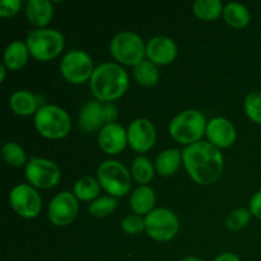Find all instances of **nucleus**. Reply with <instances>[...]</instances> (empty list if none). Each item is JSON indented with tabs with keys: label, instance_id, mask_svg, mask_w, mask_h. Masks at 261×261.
<instances>
[{
	"label": "nucleus",
	"instance_id": "obj_1",
	"mask_svg": "<svg viewBox=\"0 0 261 261\" xmlns=\"http://www.w3.org/2000/svg\"><path fill=\"white\" fill-rule=\"evenodd\" d=\"M182 161L189 176L199 185H211L223 172V155L209 142L200 140L188 145L182 150Z\"/></svg>",
	"mask_w": 261,
	"mask_h": 261
},
{
	"label": "nucleus",
	"instance_id": "obj_2",
	"mask_svg": "<svg viewBox=\"0 0 261 261\" xmlns=\"http://www.w3.org/2000/svg\"><path fill=\"white\" fill-rule=\"evenodd\" d=\"M89 81L92 93L102 102H112L120 98L129 86L126 70L115 63H105L97 66Z\"/></svg>",
	"mask_w": 261,
	"mask_h": 261
},
{
	"label": "nucleus",
	"instance_id": "obj_3",
	"mask_svg": "<svg viewBox=\"0 0 261 261\" xmlns=\"http://www.w3.org/2000/svg\"><path fill=\"white\" fill-rule=\"evenodd\" d=\"M205 116L198 110H186L176 115L170 122V134L176 142L191 145L200 142L206 130Z\"/></svg>",
	"mask_w": 261,
	"mask_h": 261
},
{
	"label": "nucleus",
	"instance_id": "obj_4",
	"mask_svg": "<svg viewBox=\"0 0 261 261\" xmlns=\"http://www.w3.org/2000/svg\"><path fill=\"white\" fill-rule=\"evenodd\" d=\"M35 126L42 137L61 139L70 132L71 120L68 112L56 105H45L35 115Z\"/></svg>",
	"mask_w": 261,
	"mask_h": 261
},
{
	"label": "nucleus",
	"instance_id": "obj_5",
	"mask_svg": "<svg viewBox=\"0 0 261 261\" xmlns=\"http://www.w3.org/2000/svg\"><path fill=\"white\" fill-rule=\"evenodd\" d=\"M25 43L33 58L40 61H47L63 51L65 40L59 31L40 28L28 33Z\"/></svg>",
	"mask_w": 261,
	"mask_h": 261
},
{
	"label": "nucleus",
	"instance_id": "obj_6",
	"mask_svg": "<svg viewBox=\"0 0 261 261\" xmlns=\"http://www.w3.org/2000/svg\"><path fill=\"white\" fill-rule=\"evenodd\" d=\"M97 180L101 188L114 198L126 195L132 186V176L129 171L122 163L114 160L105 161L98 166Z\"/></svg>",
	"mask_w": 261,
	"mask_h": 261
},
{
	"label": "nucleus",
	"instance_id": "obj_7",
	"mask_svg": "<svg viewBox=\"0 0 261 261\" xmlns=\"http://www.w3.org/2000/svg\"><path fill=\"white\" fill-rule=\"evenodd\" d=\"M145 47L139 35L130 31L120 32L112 38L110 43V53L119 63L125 65H138L144 60Z\"/></svg>",
	"mask_w": 261,
	"mask_h": 261
},
{
	"label": "nucleus",
	"instance_id": "obj_8",
	"mask_svg": "<svg viewBox=\"0 0 261 261\" xmlns=\"http://www.w3.org/2000/svg\"><path fill=\"white\" fill-rule=\"evenodd\" d=\"M119 110L112 102L89 101L79 112V126L87 133L97 132L105 125L115 122Z\"/></svg>",
	"mask_w": 261,
	"mask_h": 261
},
{
	"label": "nucleus",
	"instance_id": "obj_9",
	"mask_svg": "<svg viewBox=\"0 0 261 261\" xmlns=\"http://www.w3.org/2000/svg\"><path fill=\"white\" fill-rule=\"evenodd\" d=\"M148 236L157 241H170L178 232V218L172 211L166 208L153 209L144 218Z\"/></svg>",
	"mask_w": 261,
	"mask_h": 261
},
{
	"label": "nucleus",
	"instance_id": "obj_10",
	"mask_svg": "<svg viewBox=\"0 0 261 261\" xmlns=\"http://www.w3.org/2000/svg\"><path fill=\"white\" fill-rule=\"evenodd\" d=\"M60 70L64 78L70 83H84L93 74V60L86 51H69L61 60Z\"/></svg>",
	"mask_w": 261,
	"mask_h": 261
},
{
	"label": "nucleus",
	"instance_id": "obj_11",
	"mask_svg": "<svg viewBox=\"0 0 261 261\" xmlns=\"http://www.w3.org/2000/svg\"><path fill=\"white\" fill-rule=\"evenodd\" d=\"M25 177L28 182L38 189H50L58 185L61 177L60 168L46 158H32L25 165Z\"/></svg>",
	"mask_w": 261,
	"mask_h": 261
},
{
	"label": "nucleus",
	"instance_id": "obj_12",
	"mask_svg": "<svg viewBox=\"0 0 261 261\" xmlns=\"http://www.w3.org/2000/svg\"><path fill=\"white\" fill-rule=\"evenodd\" d=\"M10 205L18 216L23 218H35L41 211V196L32 185H17L9 195Z\"/></svg>",
	"mask_w": 261,
	"mask_h": 261
},
{
	"label": "nucleus",
	"instance_id": "obj_13",
	"mask_svg": "<svg viewBox=\"0 0 261 261\" xmlns=\"http://www.w3.org/2000/svg\"><path fill=\"white\" fill-rule=\"evenodd\" d=\"M78 213V200L74 194L63 191L51 200L47 216L51 223L58 227H65L74 221Z\"/></svg>",
	"mask_w": 261,
	"mask_h": 261
},
{
	"label": "nucleus",
	"instance_id": "obj_14",
	"mask_svg": "<svg viewBox=\"0 0 261 261\" xmlns=\"http://www.w3.org/2000/svg\"><path fill=\"white\" fill-rule=\"evenodd\" d=\"M157 133L150 120L139 117L127 127V143L137 152H147L154 145Z\"/></svg>",
	"mask_w": 261,
	"mask_h": 261
},
{
	"label": "nucleus",
	"instance_id": "obj_15",
	"mask_svg": "<svg viewBox=\"0 0 261 261\" xmlns=\"http://www.w3.org/2000/svg\"><path fill=\"white\" fill-rule=\"evenodd\" d=\"M127 144V132L116 122L107 124L99 130L98 145L107 154H119Z\"/></svg>",
	"mask_w": 261,
	"mask_h": 261
},
{
	"label": "nucleus",
	"instance_id": "obj_16",
	"mask_svg": "<svg viewBox=\"0 0 261 261\" xmlns=\"http://www.w3.org/2000/svg\"><path fill=\"white\" fill-rule=\"evenodd\" d=\"M205 134L209 143L217 148L231 147L237 138L236 129L229 120L224 117H214L206 124Z\"/></svg>",
	"mask_w": 261,
	"mask_h": 261
},
{
	"label": "nucleus",
	"instance_id": "obj_17",
	"mask_svg": "<svg viewBox=\"0 0 261 261\" xmlns=\"http://www.w3.org/2000/svg\"><path fill=\"white\" fill-rule=\"evenodd\" d=\"M149 61L158 65H166L175 60L177 56V45L175 41L166 36H155L150 38L145 47Z\"/></svg>",
	"mask_w": 261,
	"mask_h": 261
},
{
	"label": "nucleus",
	"instance_id": "obj_18",
	"mask_svg": "<svg viewBox=\"0 0 261 261\" xmlns=\"http://www.w3.org/2000/svg\"><path fill=\"white\" fill-rule=\"evenodd\" d=\"M25 14L31 24L42 28L53 19V4L48 0H28Z\"/></svg>",
	"mask_w": 261,
	"mask_h": 261
},
{
	"label": "nucleus",
	"instance_id": "obj_19",
	"mask_svg": "<svg viewBox=\"0 0 261 261\" xmlns=\"http://www.w3.org/2000/svg\"><path fill=\"white\" fill-rule=\"evenodd\" d=\"M10 109L20 116H30L36 115L40 105V97L33 94L30 91H17L12 94L9 99Z\"/></svg>",
	"mask_w": 261,
	"mask_h": 261
},
{
	"label": "nucleus",
	"instance_id": "obj_20",
	"mask_svg": "<svg viewBox=\"0 0 261 261\" xmlns=\"http://www.w3.org/2000/svg\"><path fill=\"white\" fill-rule=\"evenodd\" d=\"M155 203V194L152 188L147 185H142L134 190L130 198V208L135 214H149L153 211Z\"/></svg>",
	"mask_w": 261,
	"mask_h": 261
},
{
	"label": "nucleus",
	"instance_id": "obj_21",
	"mask_svg": "<svg viewBox=\"0 0 261 261\" xmlns=\"http://www.w3.org/2000/svg\"><path fill=\"white\" fill-rule=\"evenodd\" d=\"M28 55L30 50L27 43L23 41H13L4 51V65L10 70H18L25 65Z\"/></svg>",
	"mask_w": 261,
	"mask_h": 261
},
{
	"label": "nucleus",
	"instance_id": "obj_22",
	"mask_svg": "<svg viewBox=\"0 0 261 261\" xmlns=\"http://www.w3.org/2000/svg\"><path fill=\"white\" fill-rule=\"evenodd\" d=\"M182 162V152L176 148L166 149L155 160V170L161 176H171L177 172Z\"/></svg>",
	"mask_w": 261,
	"mask_h": 261
},
{
	"label": "nucleus",
	"instance_id": "obj_23",
	"mask_svg": "<svg viewBox=\"0 0 261 261\" xmlns=\"http://www.w3.org/2000/svg\"><path fill=\"white\" fill-rule=\"evenodd\" d=\"M224 20L234 28H244L250 22V13L240 3H228L223 9Z\"/></svg>",
	"mask_w": 261,
	"mask_h": 261
},
{
	"label": "nucleus",
	"instance_id": "obj_24",
	"mask_svg": "<svg viewBox=\"0 0 261 261\" xmlns=\"http://www.w3.org/2000/svg\"><path fill=\"white\" fill-rule=\"evenodd\" d=\"M134 78L144 87H152L160 81V71L152 61L143 60L134 66Z\"/></svg>",
	"mask_w": 261,
	"mask_h": 261
},
{
	"label": "nucleus",
	"instance_id": "obj_25",
	"mask_svg": "<svg viewBox=\"0 0 261 261\" xmlns=\"http://www.w3.org/2000/svg\"><path fill=\"white\" fill-rule=\"evenodd\" d=\"M99 190H101V185H99L98 180L92 176H84V177L79 178L74 185V195L83 201L96 199L98 196Z\"/></svg>",
	"mask_w": 261,
	"mask_h": 261
},
{
	"label": "nucleus",
	"instance_id": "obj_26",
	"mask_svg": "<svg viewBox=\"0 0 261 261\" xmlns=\"http://www.w3.org/2000/svg\"><path fill=\"white\" fill-rule=\"evenodd\" d=\"M193 12L199 19L214 20L223 12L221 0H196L193 4Z\"/></svg>",
	"mask_w": 261,
	"mask_h": 261
},
{
	"label": "nucleus",
	"instance_id": "obj_27",
	"mask_svg": "<svg viewBox=\"0 0 261 261\" xmlns=\"http://www.w3.org/2000/svg\"><path fill=\"white\" fill-rule=\"evenodd\" d=\"M132 175L139 184H148L154 176V167L147 157L139 155L133 161Z\"/></svg>",
	"mask_w": 261,
	"mask_h": 261
},
{
	"label": "nucleus",
	"instance_id": "obj_28",
	"mask_svg": "<svg viewBox=\"0 0 261 261\" xmlns=\"http://www.w3.org/2000/svg\"><path fill=\"white\" fill-rule=\"evenodd\" d=\"M2 155L8 165L14 166V167H20L24 163H28L24 150L15 142L5 143L2 148Z\"/></svg>",
	"mask_w": 261,
	"mask_h": 261
},
{
	"label": "nucleus",
	"instance_id": "obj_29",
	"mask_svg": "<svg viewBox=\"0 0 261 261\" xmlns=\"http://www.w3.org/2000/svg\"><path fill=\"white\" fill-rule=\"evenodd\" d=\"M116 206L117 200L114 196H102L89 204L88 211L93 217L102 218V217H107L109 214H111L116 209Z\"/></svg>",
	"mask_w": 261,
	"mask_h": 261
},
{
	"label": "nucleus",
	"instance_id": "obj_30",
	"mask_svg": "<svg viewBox=\"0 0 261 261\" xmlns=\"http://www.w3.org/2000/svg\"><path fill=\"white\" fill-rule=\"evenodd\" d=\"M251 212L246 208H239L232 211L226 218V226L232 231H239L242 229L250 221Z\"/></svg>",
	"mask_w": 261,
	"mask_h": 261
},
{
	"label": "nucleus",
	"instance_id": "obj_31",
	"mask_svg": "<svg viewBox=\"0 0 261 261\" xmlns=\"http://www.w3.org/2000/svg\"><path fill=\"white\" fill-rule=\"evenodd\" d=\"M245 110L252 121L261 124V93L252 92L245 98Z\"/></svg>",
	"mask_w": 261,
	"mask_h": 261
},
{
	"label": "nucleus",
	"instance_id": "obj_32",
	"mask_svg": "<svg viewBox=\"0 0 261 261\" xmlns=\"http://www.w3.org/2000/svg\"><path fill=\"white\" fill-rule=\"evenodd\" d=\"M122 231L129 234H139L145 229V221L138 214H127L121 221Z\"/></svg>",
	"mask_w": 261,
	"mask_h": 261
},
{
	"label": "nucleus",
	"instance_id": "obj_33",
	"mask_svg": "<svg viewBox=\"0 0 261 261\" xmlns=\"http://www.w3.org/2000/svg\"><path fill=\"white\" fill-rule=\"evenodd\" d=\"M22 2L20 0H3L0 2V15L2 17H12L19 10Z\"/></svg>",
	"mask_w": 261,
	"mask_h": 261
},
{
	"label": "nucleus",
	"instance_id": "obj_34",
	"mask_svg": "<svg viewBox=\"0 0 261 261\" xmlns=\"http://www.w3.org/2000/svg\"><path fill=\"white\" fill-rule=\"evenodd\" d=\"M250 212L256 218L261 219V190L252 196L251 201H250Z\"/></svg>",
	"mask_w": 261,
	"mask_h": 261
},
{
	"label": "nucleus",
	"instance_id": "obj_35",
	"mask_svg": "<svg viewBox=\"0 0 261 261\" xmlns=\"http://www.w3.org/2000/svg\"><path fill=\"white\" fill-rule=\"evenodd\" d=\"M213 261H241L237 255L232 254V252H224V254H221L219 256H217Z\"/></svg>",
	"mask_w": 261,
	"mask_h": 261
},
{
	"label": "nucleus",
	"instance_id": "obj_36",
	"mask_svg": "<svg viewBox=\"0 0 261 261\" xmlns=\"http://www.w3.org/2000/svg\"><path fill=\"white\" fill-rule=\"evenodd\" d=\"M4 78H5V66L0 65V82L4 81Z\"/></svg>",
	"mask_w": 261,
	"mask_h": 261
},
{
	"label": "nucleus",
	"instance_id": "obj_37",
	"mask_svg": "<svg viewBox=\"0 0 261 261\" xmlns=\"http://www.w3.org/2000/svg\"><path fill=\"white\" fill-rule=\"evenodd\" d=\"M180 261H203V260L198 259V257H194V256H188V257H184V259H181Z\"/></svg>",
	"mask_w": 261,
	"mask_h": 261
}]
</instances>
